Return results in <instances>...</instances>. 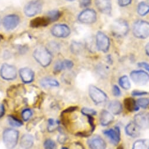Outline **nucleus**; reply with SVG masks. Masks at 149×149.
I'll return each mask as SVG.
<instances>
[{
    "mask_svg": "<svg viewBox=\"0 0 149 149\" xmlns=\"http://www.w3.org/2000/svg\"><path fill=\"white\" fill-rule=\"evenodd\" d=\"M89 95L91 99L96 104L102 103L104 102L107 98L106 94L103 91L93 85L89 86Z\"/></svg>",
    "mask_w": 149,
    "mask_h": 149,
    "instance_id": "6e6552de",
    "label": "nucleus"
},
{
    "mask_svg": "<svg viewBox=\"0 0 149 149\" xmlns=\"http://www.w3.org/2000/svg\"><path fill=\"white\" fill-rule=\"evenodd\" d=\"M32 116V111L29 109H25L22 111V116L25 121H27Z\"/></svg>",
    "mask_w": 149,
    "mask_h": 149,
    "instance_id": "c9c22d12",
    "label": "nucleus"
},
{
    "mask_svg": "<svg viewBox=\"0 0 149 149\" xmlns=\"http://www.w3.org/2000/svg\"><path fill=\"white\" fill-rule=\"evenodd\" d=\"M67 1H69V2H72V1H74V0H66Z\"/></svg>",
    "mask_w": 149,
    "mask_h": 149,
    "instance_id": "49530a36",
    "label": "nucleus"
},
{
    "mask_svg": "<svg viewBox=\"0 0 149 149\" xmlns=\"http://www.w3.org/2000/svg\"><path fill=\"white\" fill-rule=\"evenodd\" d=\"M132 149H149V141L146 139L139 140L134 142Z\"/></svg>",
    "mask_w": 149,
    "mask_h": 149,
    "instance_id": "a878e982",
    "label": "nucleus"
},
{
    "mask_svg": "<svg viewBox=\"0 0 149 149\" xmlns=\"http://www.w3.org/2000/svg\"><path fill=\"white\" fill-rule=\"evenodd\" d=\"M130 76L133 82L137 85H144L149 81L148 73L142 70H133L130 72Z\"/></svg>",
    "mask_w": 149,
    "mask_h": 149,
    "instance_id": "9d476101",
    "label": "nucleus"
},
{
    "mask_svg": "<svg viewBox=\"0 0 149 149\" xmlns=\"http://www.w3.org/2000/svg\"><path fill=\"white\" fill-rule=\"evenodd\" d=\"M96 45L99 51L104 53L107 52L110 45L109 38L103 32L98 31L96 36Z\"/></svg>",
    "mask_w": 149,
    "mask_h": 149,
    "instance_id": "423d86ee",
    "label": "nucleus"
},
{
    "mask_svg": "<svg viewBox=\"0 0 149 149\" xmlns=\"http://www.w3.org/2000/svg\"><path fill=\"white\" fill-rule=\"evenodd\" d=\"M48 47L47 48V49L51 52H55V51H58L59 49V45L54 42H51L50 43H49L48 44Z\"/></svg>",
    "mask_w": 149,
    "mask_h": 149,
    "instance_id": "72a5a7b5",
    "label": "nucleus"
},
{
    "mask_svg": "<svg viewBox=\"0 0 149 149\" xmlns=\"http://www.w3.org/2000/svg\"><path fill=\"white\" fill-rule=\"evenodd\" d=\"M19 76L22 81L25 84L32 82L34 78L33 72L28 68H21L19 72Z\"/></svg>",
    "mask_w": 149,
    "mask_h": 149,
    "instance_id": "f3484780",
    "label": "nucleus"
},
{
    "mask_svg": "<svg viewBox=\"0 0 149 149\" xmlns=\"http://www.w3.org/2000/svg\"><path fill=\"white\" fill-rule=\"evenodd\" d=\"M1 17H0V25H1Z\"/></svg>",
    "mask_w": 149,
    "mask_h": 149,
    "instance_id": "de8ad7c7",
    "label": "nucleus"
},
{
    "mask_svg": "<svg viewBox=\"0 0 149 149\" xmlns=\"http://www.w3.org/2000/svg\"><path fill=\"white\" fill-rule=\"evenodd\" d=\"M40 84L44 88L47 87H58L59 85V82L52 78H45L42 79Z\"/></svg>",
    "mask_w": 149,
    "mask_h": 149,
    "instance_id": "393cba45",
    "label": "nucleus"
},
{
    "mask_svg": "<svg viewBox=\"0 0 149 149\" xmlns=\"http://www.w3.org/2000/svg\"><path fill=\"white\" fill-rule=\"evenodd\" d=\"M147 92L144 91H134L132 92V95L134 96H139L144 95H147Z\"/></svg>",
    "mask_w": 149,
    "mask_h": 149,
    "instance_id": "79ce46f5",
    "label": "nucleus"
},
{
    "mask_svg": "<svg viewBox=\"0 0 149 149\" xmlns=\"http://www.w3.org/2000/svg\"><path fill=\"white\" fill-rule=\"evenodd\" d=\"M33 144V138L31 134H24L22 136L20 145L23 149L31 148Z\"/></svg>",
    "mask_w": 149,
    "mask_h": 149,
    "instance_id": "412c9836",
    "label": "nucleus"
},
{
    "mask_svg": "<svg viewBox=\"0 0 149 149\" xmlns=\"http://www.w3.org/2000/svg\"><path fill=\"white\" fill-rule=\"evenodd\" d=\"M108 109L111 113L114 115H119L122 111V105L118 100H113L110 102Z\"/></svg>",
    "mask_w": 149,
    "mask_h": 149,
    "instance_id": "4be33fe9",
    "label": "nucleus"
},
{
    "mask_svg": "<svg viewBox=\"0 0 149 149\" xmlns=\"http://www.w3.org/2000/svg\"><path fill=\"white\" fill-rule=\"evenodd\" d=\"M78 21L84 24H94L97 19L96 12L91 8H86L83 10L78 17Z\"/></svg>",
    "mask_w": 149,
    "mask_h": 149,
    "instance_id": "0eeeda50",
    "label": "nucleus"
},
{
    "mask_svg": "<svg viewBox=\"0 0 149 149\" xmlns=\"http://www.w3.org/2000/svg\"><path fill=\"white\" fill-rule=\"evenodd\" d=\"M5 113L4 107L2 104H0V118L3 116Z\"/></svg>",
    "mask_w": 149,
    "mask_h": 149,
    "instance_id": "c03bdc74",
    "label": "nucleus"
},
{
    "mask_svg": "<svg viewBox=\"0 0 149 149\" xmlns=\"http://www.w3.org/2000/svg\"><path fill=\"white\" fill-rule=\"evenodd\" d=\"M120 86L125 90H128L131 88V84L127 76H123L120 78L119 80Z\"/></svg>",
    "mask_w": 149,
    "mask_h": 149,
    "instance_id": "cd10ccee",
    "label": "nucleus"
},
{
    "mask_svg": "<svg viewBox=\"0 0 149 149\" xmlns=\"http://www.w3.org/2000/svg\"><path fill=\"white\" fill-rule=\"evenodd\" d=\"M81 113L85 116H94L96 114V111L92 109L84 107L82 109Z\"/></svg>",
    "mask_w": 149,
    "mask_h": 149,
    "instance_id": "473e14b6",
    "label": "nucleus"
},
{
    "mask_svg": "<svg viewBox=\"0 0 149 149\" xmlns=\"http://www.w3.org/2000/svg\"><path fill=\"white\" fill-rule=\"evenodd\" d=\"M135 124L141 129H145L149 127V115L141 112L135 115L134 116Z\"/></svg>",
    "mask_w": 149,
    "mask_h": 149,
    "instance_id": "4468645a",
    "label": "nucleus"
},
{
    "mask_svg": "<svg viewBox=\"0 0 149 149\" xmlns=\"http://www.w3.org/2000/svg\"><path fill=\"white\" fill-rule=\"evenodd\" d=\"M132 0H118V4L122 7L129 6L132 3Z\"/></svg>",
    "mask_w": 149,
    "mask_h": 149,
    "instance_id": "58836bf2",
    "label": "nucleus"
},
{
    "mask_svg": "<svg viewBox=\"0 0 149 149\" xmlns=\"http://www.w3.org/2000/svg\"><path fill=\"white\" fill-rule=\"evenodd\" d=\"M83 45L81 42H73L70 45V50L74 54H78L82 51Z\"/></svg>",
    "mask_w": 149,
    "mask_h": 149,
    "instance_id": "c85d7f7f",
    "label": "nucleus"
},
{
    "mask_svg": "<svg viewBox=\"0 0 149 149\" xmlns=\"http://www.w3.org/2000/svg\"><path fill=\"white\" fill-rule=\"evenodd\" d=\"M91 4V0H81L80 6L82 8H87Z\"/></svg>",
    "mask_w": 149,
    "mask_h": 149,
    "instance_id": "ea45409f",
    "label": "nucleus"
},
{
    "mask_svg": "<svg viewBox=\"0 0 149 149\" xmlns=\"http://www.w3.org/2000/svg\"><path fill=\"white\" fill-rule=\"evenodd\" d=\"M58 126V123L53 120V119H50L49 120V125H48V130H49V132H52L54 131L56 127Z\"/></svg>",
    "mask_w": 149,
    "mask_h": 149,
    "instance_id": "4c0bfd02",
    "label": "nucleus"
},
{
    "mask_svg": "<svg viewBox=\"0 0 149 149\" xmlns=\"http://www.w3.org/2000/svg\"><path fill=\"white\" fill-rule=\"evenodd\" d=\"M44 148L45 149H56V145L55 141L51 139L47 140L44 142Z\"/></svg>",
    "mask_w": 149,
    "mask_h": 149,
    "instance_id": "2f4dec72",
    "label": "nucleus"
},
{
    "mask_svg": "<svg viewBox=\"0 0 149 149\" xmlns=\"http://www.w3.org/2000/svg\"><path fill=\"white\" fill-rule=\"evenodd\" d=\"M8 120L10 125L14 127H20L23 125L21 121H20L19 120L16 119L13 116H8Z\"/></svg>",
    "mask_w": 149,
    "mask_h": 149,
    "instance_id": "c756f323",
    "label": "nucleus"
},
{
    "mask_svg": "<svg viewBox=\"0 0 149 149\" xmlns=\"http://www.w3.org/2000/svg\"><path fill=\"white\" fill-rule=\"evenodd\" d=\"M136 102L139 107H141V108L145 109L149 106V98L142 97L139 99Z\"/></svg>",
    "mask_w": 149,
    "mask_h": 149,
    "instance_id": "7c9ffc66",
    "label": "nucleus"
},
{
    "mask_svg": "<svg viewBox=\"0 0 149 149\" xmlns=\"http://www.w3.org/2000/svg\"><path fill=\"white\" fill-rule=\"evenodd\" d=\"M133 33L139 39H146L149 36V22L144 20H138L134 23Z\"/></svg>",
    "mask_w": 149,
    "mask_h": 149,
    "instance_id": "7ed1b4c3",
    "label": "nucleus"
},
{
    "mask_svg": "<svg viewBox=\"0 0 149 149\" xmlns=\"http://www.w3.org/2000/svg\"><path fill=\"white\" fill-rule=\"evenodd\" d=\"M112 92L114 96L118 97L121 95V92L119 88L117 85H114L112 88Z\"/></svg>",
    "mask_w": 149,
    "mask_h": 149,
    "instance_id": "a19ab883",
    "label": "nucleus"
},
{
    "mask_svg": "<svg viewBox=\"0 0 149 149\" xmlns=\"http://www.w3.org/2000/svg\"><path fill=\"white\" fill-rule=\"evenodd\" d=\"M19 133L13 129H7L3 133V141L8 149H13L17 145Z\"/></svg>",
    "mask_w": 149,
    "mask_h": 149,
    "instance_id": "39448f33",
    "label": "nucleus"
},
{
    "mask_svg": "<svg viewBox=\"0 0 149 149\" xmlns=\"http://www.w3.org/2000/svg\"><path fill=\"white\" fill-rule=\"evenodd\" d=\"M63 68L64 69H70L73 66V63L70 60L65 59L63 61H62Z\"/></svg>",
    "mask_w": 149,
    "mask_h": 149,
    "instance_id": "f704fd0d",
    "label": "nucleus"
},
{
    "mask_svg": "<svg viewBox=\"0 0 149 149\" xmlns=\"http://www.w3.org/2000/svg\"><path fill=\"white\" fill-rule=\"evenodd\" d=\"M62 70H63V68L62 61H58L54 65V72L57 73L61 72Z\"/></svg>",
    "mask_w": 149,
    "mask_h": 149,
    "instance_id": "e433bc0d",
    "label": "nucleus"
},
{
    "mask_svg": "<svg viewBox=\"0 0 149 149\" xmlns=\"http://www.w3.org/2000/svg\"><path fill=\"white\" fill-rule=\"evenodd\" d=\"M62 16V13L58 10H53L47 13L46 17L51 22L57 21Z\"/></svg>",
    "mask_w": 149,
    "mask_h": 149,
    "instance_id": "b1692460",
    "label": "nucleus"
},
{
    "mask_svg": "<svg viewBox=\"0 0 149 149\" xmlns=\"http://www.w3.org/2000/svg\"><path fill=\"white\" fill-rule=\"evenodd\" d=\"M138 66L140 68H144L145 69H146L147 70H148L149 72V64L146 63V62H139L138 63Z\"/></svg>",
    "mask_w": 149,
    "mask_h": 149,
    "instance_id": "37998d69",
    "label": "nucleus"
},
{
    "mask_svg": "<svg viewBox=\"0 0 149 149\" xmlns=\"http://www.w3.org/2000/svg\"><path fill=\"white\" fill-rule=\"evenodd\" d=\"M125 105L126 108L130 112L136 111L139 110V106L137 102L131 97H127L125 100Z\"/></svg>",
    "mask_w": 149,
    "mask_h": 149,
    "instance_id": "5701e85b",
    "label": "nucleus"
},
{
    "mask_svg": "<svg viewBox=\"0 0 149 149\" xmlns=\"http://www.w3.org/2000/svg\"><path fill=\"white\" fill-rule=\"evenodd\" d=\"M145 51L146 54L149 56V42L146 45L145 47Z\"/></svg>",
    "mask_w": 149,
    "mask_h": 149,
    "instance_id": "a18cd8bd",
    "label": "nucleus"
},
{
    "mask_svg": "<svg viewBox=\"0 0 149 149\" xmlns=\"http://www.w3.org/2000/svg\"><path fill=\"white\" fill-rule=\"evenodd\" d=\"M43 8L42 0H31L24 7V12L28 17H33L41 13Z\"/></svg>",
    "mask_w": 149,
    "mask_h": 149,
    "instance_id": "20e7f679",
    "label": "nucleus"
},
{
    "mask_svg": "<svg viewBox=\"0 0 149 149\" xmlns=\"http://www.w3.org/2000/svg\"><path fill=\"white\" fill-rule=\"evenodd\" d=\"M137 13L140 16H145L149 13V4L146 2H141L137 7Z\"/></svg>",
    "mask_w": 149,
    "mask_h": 149,
    "instance_id": "bb28decb",
    "label": "nucleus"
},
{
    "mask_svg": "<svg viewBox=\"0 0 149 149\" xmlns=\"http://www.w3.org/2000/svg\"><path fill=\"white\" fill-rule=\"evenodd\" d=\"M114 120V118L109 111L103 110L100 115V123L102 126H106L109 125Z\"/></svg>",
    "mask_w": 149,
    "mask_h": 149,
    "instance_id": "6ab92c4d",
    "label": "nucleus"
},
{
    "mask_svg": "<svg viewBox=\"0 0 149 149\" xmlns=\"http://www.w3.org/2000/svg\"><path fill=\"white\" fill-rule=\"evenodd\" d=\"M95 3L97 8L100 13L106 15L111 14L112 10L111 0H95Z\"/></svg>",
    "mask_w": 149,
    "mask_h": 149,
    "instance_id": "ddd939ff",
    "label": "nucleus"
},
{
    "mask_svg": "<svg viewBox=\"0 0 149 149\" xmlns=\"http://www.w3.org/2000/svg\"><path fill=\"white\" fill-rule=\"evenodd\" d=\"M104 134L106 136L111 142L115 145H117L120 140V133L119 127H115V129H110L105 130L103 132Z\"/></svg>",
    "mask_w": 149,
    "mask_h": 149,
    "instance_id": "dca6fc26",
    "label": "nucleus"
},
{
    "mask_svg": "<svg viewBox=\"0 0 149 149\" xmlns=\"http://www.w3.org/2000/svg\"><path fill=\"white\" fill-rule=\"evenodd\" d=\"M0 74L3 79L7 81L14 80L17 77V71L15 66L4 63L0 69Z\"/></svg>",
    "mask_w": 149,
    "mask_h": 149,
    "instance_id": "1a4fd4ad",
    "label": "nucleus"
},
{
    "mask_svg": "<svg viewBox=\"0 0 149 149\" xmlns=\"http://www.w3.org/2000/svg\"><path fill=\"white\" fill-rule=\"evenodd\" d=\"M62 149H68V148H67L66 147H63V148H62Z\"/></svg>",
    "mask_w": 149,
    "mask_h": 149,
    "instance_id": "09e8293b",
    "label": "nucleus"
},
{
    "mask_svg": "<svg viewBox=\"0 0 149 149\" xmlns=\"http://www.w3.org/2000/svg\"><path fill=\"white\" fill-rule=\"evenodd\" d=\"M3 25L7 31H11L16 28L20 23V17L15 14H11L5 16L2 21Z\"/></svg>",
    "mask_w": 149,
    "mask_h": 149,
    "instance_id": "9b49d317",
    "label": "nucleus"
},
{
    "mask_svg": "<svg viewBox=\"0 0 149 149\" xmlns=\"http://www.w3.org/2000/svg\"><path fill=\"white\" fill-rule=\"evenodd\" d=\"M140 128L134 122L129 123L125 128L126 133L132 137H137L140 135Z\"/></svg>",
    "mask_w": 149,
    "mask_h": 149,
    "instance_id": "aec40b11",
    "label": "nucleus"
},
{
    "mask_svg": "<svg viewBox=\"0 0 149 149\" xmlns=\"http://www.w3.org/2000/svg\"><path fill=\"white\" fill-rule=\"evenodd\" d=\"M110 29L113 35L118 38H122L127 34L129 26L127 22L125 19L119 18L116 19L111 24Z\"/></svg>",
    "mask_w": 149,
    "mask_h": 149,
    "instance_id": "f03ea898",
    "label": "nucleus"
},
{
    "mask_svg": "<svg viewBox=\"0 0 149 149\" xmlns=\"http://www.w3.org/2000/svg\"><path fill=\"white\" fill-rule=\"evenodd\" d=\"M33 56L35 61L43 67L48 66L52 60L51 52L47 48L44 47H38L35 49Z\"/></svg>",
    "mask_w": 149,
    "mask_h": 149,
    "instance_id": "f257e3e1",
    "label": "nucleus"
},
{
    "mask_svg": "<svg viewBox=\"0 0 149 149\" xmlns=\"http://www.w3.org/2000/svg\"><path fill=\"white\" fill-rule=\"evenodd\" d=\"M88 144L91 149H106V143L99 136H93L88 141Z\"/></svg>",
    "mask_w": 149,
    "mask_h": 149,
    "instance_id": "2eb2a0df",
    "label": "nucleus"
},
{
    "mask_svg": "<svg viewBox=\"0 0 149 149\" xmlns=\"http://www.w3.org/2000/svg\"><path fill=\"white\" fill-rule=\"evenodd\" d=\"M51 33L56 38H65L70 35L71 31L66 24H56L52 27Z\"/></svg>",
    "mask_w": 149,
    "mask_h": 149,
    "instance_id": "f8f14e48",
    "label": "nucleus"
},
{
    "mask_svg": "<svg viewBox=\"0 0 149 149\" xmlns=\"http://www.w3.org/2000/svg\"><path fill=\"white\" fill-rule=\"evenodd\" d=\"M50 24L49 21L45 17H38L32 19L30 22V26L33 28H39L47 26Z\"/></svg>",
    "mask_w": 149,
    "mask_h": 149,
    "instance_id": "a211bd4d",
    "label": "nucleus"
}]
</instances>
